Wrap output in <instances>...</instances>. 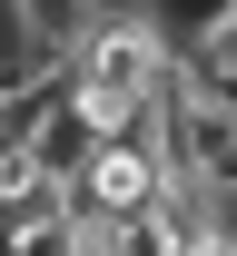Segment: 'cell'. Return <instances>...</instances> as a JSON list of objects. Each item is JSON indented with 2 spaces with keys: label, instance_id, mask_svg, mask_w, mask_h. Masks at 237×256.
Listing matches in <instances>:
<instances>
[{
  "label": "cell",
  "instance_id": "3957f363",
  "mask_svg": "<svg viewBox=\"0 0 237 256\" xmlns=\"http://www.w3.org/2000/svg\"><path fill=\"white\" fill-rule=\"evenodd\" d=\"M20 148L40 158V178H50V188H69V178H79V158H89V128H79V108H69V79H60V98H50V108L20 128Z\"/></svg>",
  "mask_w": 237,
  "mask_h": 256
},
{
  "label": "cell",
  "instance_id": "277c9868",
  "mask_svg": "<svg viewBox=\"0 0 237 256\" xmlns=\"http://www.w3.org/2000/svg\"><path fill=\"white\" fill-rule=\"evenodd\" d=\"M138 10L158 20L168 60H198V50H217V40L237 30V0H138Z\"/></svg>",
  "mask_w": 237,
  "mask_h": 256
},
{
  "label": "cell",
  "instance_id": "5b68a950",
  "mask_svg": "<svg viewBox=\"0 0 237 256\" xmlns=\"http://www.w3.org/2000/svg\"><path fill=\"white\" fill-rule=\"evenodd\" d=\"M0 256H79V217L60 207V188L20 217H0Z\"/></svg>",
  "mask_w": 237,
  "mask_h": 256
},
{
  "label": "cell",
  "instance_id": "8992f818",
  "mask_svg": "<svg viewBox=\"0 0 237 256\" xmlns=\"http://www.w3.org/2000/svg\"><path fill=\"white\" fill-rule=\"evenodd\" d=\"M109 256H188V246H178L168 226H158L148 207H138V217H119V246H109Z\"/></svg>",
  "mask_w": 237,
  "mask_h": 256
},
{
  "label": "cell",
  "instance_id": "6da1fadb",
  "mask_svg": "<svg viewBox=\"0 0 237 256\" xmlns=\"http://www.w3.org/2000/svg\"><path fill=\"white\" fill-rule=\"evenodd\" d=\"M69 79H99V89L158 98V79H168V40H158V20H148L138 0L89 10V20H79V50H69Z\"/></svg>",
  "mask_w": 237,
  "mask_h": 256
},
{
  "label": "cell",
  "instance_id": "ba28073f",
  "mask_svg": "<svg viewBox=\"0 0 237 256\" xmlns=\"http://www.w3.org/2000/svg\"><path fill=\"white\" fill-rule=\"evenodd\" d=\"M79 10H119V0H79Z\"/></svg>",
  "mask_w": 237,
  "mask_h": 256
},
{
  "label": "cell",
  "instance_id": "52a82bcc",
  "mask_svg": "<svg viewBox=\"0 0 237 256\" xmlns=\"http://www.w3.org/2000/svg\"><path fill=\"white\" fill-rule=\"evenodd\" d=\"M188 256H237V236H207V246H188Z\"/></svg>",
  "mask_w": 237,
  "mask_h": 256
},
{
  "label": "cell",
  "instance_id": "7a4b0ae2",
  "mask_svg": "<svg viewBox=\"0 0 237 256\" xmlns=\"http://www.w3.org/2000/svg\"><path fill=\"white\" fill-rule=\"evenodd\" d=\"M158 178H168V158L148 148V138H89V158H79V178H69V207H109V217H138L148 197H158Z\"/></svg>",
  "mask_w": 237,
  "mask_h": 256
}]
</instances>
